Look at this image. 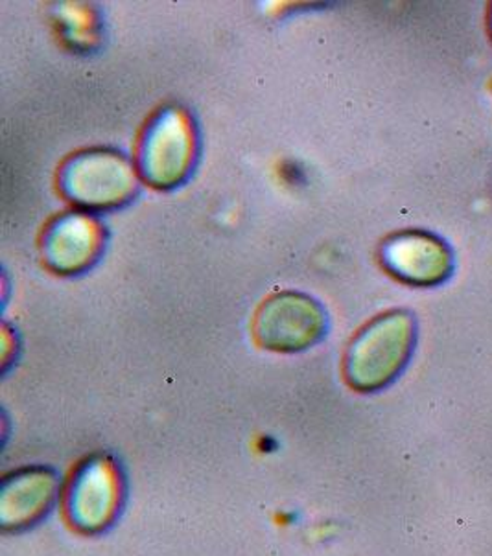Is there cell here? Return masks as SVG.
<instances>
[{"label": "cell", "mask_w": 492, "mask_h": 556, "mask_svg": "<svg viewBox=\"0 0 492 556\" xmlns=\"http://www.w3.org/2000/svg\"><path fill=\"white\" fill-rule=\"evenodd\" d=\"M415 345V319L393 309L359 330L343 359V376L358 393H375L401 375Z\"/></svg>", "instance_id": "1"}, {"label": "cell", "mask_w": 492, "mask_h": 556, "mask_svg": "<svg viewBox=\"0 0 492 556\" xmlns=\"http://www.w3.org/2000/svg\"><path fill=\"white\" fill-rule=\"evenodd\" d=\"M124 497L121 466L111 455L79 460L61 486V516L79 534H98L115 521Z\"/></svg>", "instance_id": "2"}, {"label": "cell", "mask_w": 492, "mask_h": 556, "mask_svg": "<svg viewBox=\"0 0 492 556\" xmlns=\"http://www.w3.org/2000/svg\"><path fill=\"white\" fill-rule=\"evenodd\" d=\"M61 190L86 208L105 211L134 198L137 176L128 159L111 150L78 153L61 169Z\"/></svg>", "instance_id": "3"}, {"label": "cell", "mask_w": 492, "mask_h": 556, "mask_svg": "<svg viewBox=\"0 0 492 556\" xmlns=\"http://www.w3.org/2000/svg\"><path fill=\"white\" fill-rule=\"evenodd\" d=\"M194 124L181 110L155 116L139 146L140 176L152 187L174 188L189 176L194 164Z\"/></svg>", "instance_id": "4"}, {"label": "cell", "mask_w": 492, "mask_h": 556, "mask_svg": "<svg viewBox=\"0 0 492 556\" xmlns=\"http://www.w3.org/2000/svg\"><path fill=\"white\" fill-rule=\"evenodd\" d=\"M327 328L321 304L299 291L269 296L253 319V338L272 352H301L317 343Z\"/></svg>", "instance_id": "5"}, {"label": "cell", "mask_w": 492, "mask_h": 556, "mask_svg": "<svg viewBox=\"0 0 492 556\" xmlns=\"http://www.w3.org/2000/svg\"><path fill=\"white\" fill-rule=\"evenodd\" d=\"M386 269L414 286H438L454 271V254L446 242L425 230H404L380 249Z\"/></svg>", "instance_id": "6"}, {"label": "cell", "mask_w": 492, "mask_h": 556, "mask_svg": "<svg viewBox=\"0 0 492 556\" xmlns=\"http://www.w3.org/2000/svg\"><path fill=\"white\" fill-rule=\"evenodd\" d=\"M61 496L60 478L43 466L21 468L2 481L0 523L4 529H26L41 520L55 497Z\"/></svg>", "instance_id": "7"}, {"label": "cell", "mask_w": 492, "mask_h": 556, "mask_svg": "<svg viewBox=\"0 0 492 556\" xmlns=\"http://www.w3.org/2000/svg\"><path fill=\"white\" fill-rule=\"evenodd\" d=\"M104 229L86 214H67L55 219L45 235V258L63 275L84 271L97 258Z\"/></svg>", "instance_id": "8"}]
</instances>
